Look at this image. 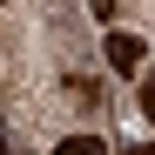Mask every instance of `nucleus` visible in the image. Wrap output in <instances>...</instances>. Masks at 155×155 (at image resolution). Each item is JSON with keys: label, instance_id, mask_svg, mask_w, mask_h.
<instances>
[{"label": "nucleus", "instance_id": "nucleus-1", "mask_svg": "<svg viewBox=\"0 0 155 155\" xmlns=\"http://www.w3.org/2000/svg\"><path fill=\"white\" fill-rule=\"evenodd\" d=\"M108 68L142 74V41H135V34H108Z\"/></svg>", "mask_w": 155, "mask_h": 155}, {"label": "nucleus", "instance_id": "nucleus-2", "mask_svg": "<svg viewBox=\"0 0 155 155\" xmlns=\"http://www.w3.org/2000/svg\"><path fill=\"white\" fill-rule=\"evenodd\" d=\"M54 155H108V148H101V142H94V135H68V142H61V148H54Z\"/></svg>", "mask_w": 155, "mask_h": 155}, {"label": "nucleus", "instance_id": "nucleus-3", "mask_svg": "<svg viewBox=\"0 0 155 155\" xmlns=\"http://www.w3.org/2000/svg\"><path fill=\"white\" fill-rule=\"evenodd\" d=\"M135 101H142V115L155 121V74H142V94H135Z\"/></svg>", "mask_w": 155, "mask_h": 155}, {"label": "nucleus", "instance_id": "nucleus-4", "mask_svg": "<svg viewBox=\"0 0 155 155\" xmlns=\"http://www.w3.org/2000/svg\"><path fill=\"white\" fill-rule=\"evenodd\" d=\"M88 7H94V20H115V0H88Z\"/></svg>", "mask_w": 155, "mask_h": 155}, {"label": "nucleus", "instance_id": "nucleus-5", "mask_svg": "<svg viewBox=\"0 0 155 155\" xmlns=\"http://www.w3.org/2000/svg\"><path fill=\"white\" fill-rule=\"evenodd\" d=\"M121 155H155V148H121Z\"/></svg>", "mask_w": 155, "mask_h": 155}, {"label": "nucleus", "instance_id": "nucleus-6", "mask_svg": "<svg viewBox=\"0 0 155 155\" xmlns=\"http://www.w3.org/2000/svg\"><path fill=\"white\" fill-rule=\"evenodd\" d=\"M0 155H7V135H0Z\"/></svg>", "mask_w": 155, "mask_h": 155}]
</instances>
